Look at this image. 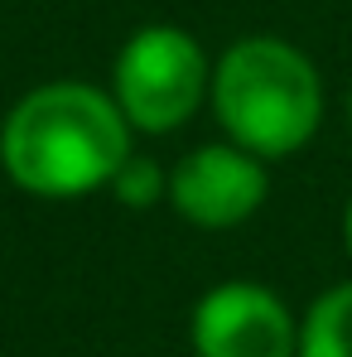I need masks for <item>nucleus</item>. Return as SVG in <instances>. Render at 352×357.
I'll list each match as a JSON object with an SVG mask.
<instances>
[{"label": "nucleus", "instance_id": "f257e3e1", "mask_svg": "<svg viewBox=\"0 0 352 357\" xmlns=\"http://www.w3.org/2000/svg\"><path fill=\"white\" fill-rule=\"evenodd\" d=\"M135 150V130L112 87L87 77H49L0 121V169L39 203H77L102 193Z\"/></svg>", "mask_w": 352, "mask_h": 357}, {"label": "nucleus", "instance_id": "f03ea898", "mask_svg": "<svg viewBox=\"0 0 352 357\" xmlns=\"http://www.w3.org/2000/svg\"><path fill=\"white\" fill-rule=\"evenodd\" d=\"M208 112L222 140L275 165L299 155L328 112L323 73L280 34H241L213 59Z\"/></svg>", "mask_w": 352, "mask_h": 357}, {"label": "nucleus", "instance_id": "7ed1b4c3", "mask_svg": "<svg viewBox=\"0 0 352 357\" xmlns=\"http://www.w3.org/2000/svg\"><path fill=\"white\" fill-rule=\"evenodd\" d=\"M208 82L213 59L203 54L198 34L155 20L125 34V44L112 59L107 87L135 135H174L208 107Z\"/></svg>", "mask_w": 352, "mask_h": 357}, {"label": "nucleus", "instance_id": "20e7f679", "mask_svg": "<svg viewBox=\"0 0 352 357\" xmlns=\"http://www.w3.org/2000/svg\"><path fill=\"white\" fill-rule=\"evenodd\" d=\"M270 198V165L232 140H208L169 169V213L198 232L251 222Z\"/></svg>", "mask_w": 352, "mask_h": 357}, {"label": "nucleus", "instance_id": "39448f33", "mask_svg": "<svg viewBox=\"0 0 352 357\" xmlns=\"http://www.w3.org/2000/svg\"><path fill=\"white\" fill-rule=\"evenodd\" d=\"M193 357H299V319L261 280H222L188 314Z\"/></svg>", "mask_w": 352, "mask_h": 357}, {"label": "nucleus", "instance_id": "423d86ee", "mask_svg": "<svg viewBox=\"0 0 352 357\" xmlns=\"http://www.w3.org/2000/svg\"><path fill=\"white\" fill-rule=\"evenodd\" d=\"M299 357H352V280L328 285L304 309Z\"/></svg>", "mask_w": 352, "mask_h": 357}, {"label": "nucleus", "instance_id": "0eeeda50", "mask_svg": "<svg viewBox=\"0 0 352 357\" xmlns=\"http://www.w3.org/2000/svg\"><path fill=\"white\" fill-rule=\"evenodd\" d=\"M107 193L116 198L121 208H130V213H150V208L169 203V169H160L150 155H135V150H130L125 165L112 174Z\"/></svg>", "mask_w": 352, "mask_h": 357}, {"label": "nucleus", "instance_id": "6e6552de", "mask_svg": "<svg viewBox=\"0 0 352 357\" xmlns=\"http://www.w3.org/2000/svg\"><path fill=\"white\" fill-rule=\"evenodd\" d=\"M343 251L352 261V193H348V208H343Z\"/></svg>", "mask_w": 352, "mask_h": 357}, {"label": "nucleus", "instance_id": "1a4fd4ad", "mask_svg": "<svg viewBox=\"0 0 352 357\" xmlns=\"http://www.w3.org/2000/svg\"><path fill=\"white\" fill-rule=\"evenodd\" d=\"M348 130H352V82H348Z\"/></svg>", "mask_w": 352, "mask_h": 357}]
</instances>
